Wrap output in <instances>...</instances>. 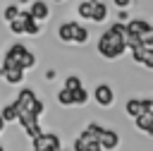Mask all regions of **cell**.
I'll list each match as a JSON object with an SVG mask.
<instances>
[{"label":"cell","instance_id":"9c48e42d","mask_svg":"<svg viewBox=\"0 0 153 151\" xmlns=\"http://www.w3.org/2000/svg\"><path fill=\"white\" fill-rule=\"evenodd\" d=\"M93 98H96V103H98V105L108 108V105H112V103H115V91H112V86H110V84H98V86L93 89Z\"/></svg>","mask_w":153,"mask_h":151},{"label":"cell","instance_id":"277c9868","mask_svg":"<svg viewBox=\"0 0 153 151\" xmlns=\"http://www.w3.org/2000/svg\"><path fill=\"white\" fill-rule=\"evenodd\" d=\"M57 36H60V41H65V43H86V41H88V31H86L81 24H76V22H65V24H60Z\"/></svg>","mask_w":153,"mask_h":151},{"label":"cell","instance_id":"8992f818","mask_svg":"<svg viewBox=\"0 0 153 151\" xmlns=\"http://www.w3.org/2000/svg\"><path fill=\"white\" fill-rule=\"evenodd\" d=\"M0 74H2V79H5L7 84H19V81H24V70L19 67V62L7 60V58L0 60Z\"/></svg>","mask_w":153,"mask_h":151},{"label":"cell","instance_id":"ba28073f","mask_svg":"<svg viewBox=\"0 0 153 151\" xmlns=\"http://www.w3.org/2000/svg\"><path fill=\"white\" fill-rule=\"evenodd\" d=\"M74 151H103V149H100L98 139H96L88 129H84V132L74 139Z\"/></svg>","mask_w":153,"mask_h":151},{"label":"cell","instance_id":"83f0119b","mask_svg":"<svg viewBox=\"0 0 153 151\" xmlns=\"http://www.w3.org/2000/svg\"><path fill=\"white\" fill-rule=\"evenodd\" d=\"M0 151H5V146H2V144H0Z\"/></svg>","mask_w":153,"mask_h":151},{"label":"cell","instance_id":"484cf974","mask_svg":"<svg viewBox=\"0 0 153 151\" xmlns=\"http://www.w3.org/2000/svg\"><path fill=\"white\" fill-rule=\"evenodd\" d=\"M129 2H131V0H115V5H117V7H120V10H124V7H127V5H129Z\"/></svg>","mask_w":153,"mask_h":151},{"label":"cell","instance_id":"2e32d148","mask_svg":"<svg viewBox=\"0 0 153 151\" xmlns=\"http://www.w3.org/2000/svg\"><path fill=\"white\" fill-rule=\"evenodd\" d=\"M124 46H127L129 50L139 48V46H141V36H139V34H134V31H129V29L124 26Z\"/></svg>","mask_w":153,"mask_h":151},{"label":"cell","instance_id":"cb8c5ba5","mask_svg":"<svg viewBox=\"0 0 153 151\" xmlns=\"http://www.w3.org/2000/svg\"><path fill=\"white\" fill-rule=\"evenodd\" d=\"M10 31H12V34H24V31H22V22H19V19H12V22H10Z\"/></svg>","mask_w":153,"mask_h":151},{"label":"cell","instance_id":"f546056e","mask_svg":"<svg viewBox=\"0 0 153 151\" xmlns=\"http://www.w3.org/2000/svg\"><path fill=\"white\" fill-rule=\"evenodd\" d=\"M55 2H62V0H55Z\"/></svg>","mask_w":153,"mask_h":151},{"label":"cell","instance_id":"603a6c76","mask_svg":"<svg viewBox=\"0 0 153 151\" xmlns=\"http://www.w3.org/2000/svg\"><path fill=\"white\" fill-rule=\"evenodd\" d=\"M141 46L143 48H153V26H151V31H146L141 36Z\"/></svg>","mask_w":153,"mask_h":151},{"label":"cell","instance_id":"9a60e30c","mask_svg":"<svg viewBox=\"0 0 153 151\" xmlns=\"http://www.w3.org/2000/svg\"><path fill=\"white\" fill-rule=\"evenodd\" d=\"M124 26H127L129 31H134V34H139V36H143L146 31H151V26H153V24H148L146 19H129V22H127Z\"/></svg>","mask_w":153,"mask_h":151},{"label":"cell","instance_id":"4fadbf2b","mask_svg":"<svg viewBox=\"0 0 153 151\" xmlns=\"http://www.w3.org/2000/svg\"><path fill=\"white\" fill-rule=\"evenodd\" d=\"M29 14H31L36 22H43V19L50 14V10H48V5H45V2L36 0V2H31V10H29Z\"/></svg>","mask_w":153,"mask_h":151},{"label":"cell","instance_id":"d4e9b609","mask_svg":"<svg viewBox=\"0 0 153 151\" xmlns=\"http://www.w3.org/2000/svg\"><path fill=\"white\" fill-rule=\"evenodd\" d=\"M146 113L153 115V98H146Z\"/></svg>","mask_w":153,"mask_h":151},{"label":"cell","instance_id":"7402d4cb","mask_svg":"<svg viewBox=\"0 0 153 151\" xmlns=\"http://www.w3.org/2000/svg\"><path fill=\"white\" fill-rule=\"evenodd\" d=\"M81 86V79L76 77V74H72V77H67V81H65V89H69V91H74V89H79Z\"/></svg>","mask_w":153,"mask_h":151},{"label":"cell","instance_id":"5b68a950","mask_svg":"<svg viewBox=\"0 0 153 151\" xmlns=\"http://www.w3.org/2000/svg\"><path fill=\"white\" fill-rule=\"evenodd\" d=\"M86 129L98 139V144H100L103 151H115V149H117V144H120V134H117L115 129H105V127H100V125H96V122H91Z\"/></svg>","mask_w":153,"mask_h":151},{"label":"cell","instance_id":"4316f807","mask_svg":"<svg viewBox=\"0 0 153 151\" xmlns=\"http://www.w3.org/2000/svg\"><path fill=\"white\" fill-rule=\"evenodd\" d=\"M2 129H5V120L0 117V132H2Z\"/></svg>","mask_w":153,"mask_h":151},{"label":"cell","instance_id":"5bb4252c","mask_svg":"<svg viewBox=\"0 0 153 151\" xmlns=\"http://www.w3.org/2000/svg\"><path fill=\"white\" fill-rule=\"evenodd\" d=\"M141 113H146V98H129L127 101V115L136 117Z\"/></svg>","mask_w":153,"mask_h":151},{"label":"cell","instance_id":"7a4b0ae2","mask_svg":"<svg viewBox=\"0 0 153 151\" xmlns=\"http://www.w3.org/2000/svg\"><path fill=\"white\" fill-rule=\"evenodd\" d=\"M124 50H127V46H124V24L115 22L98 38V53L103 58H108V60H117V58L124 55Z\"/></svg>","mask_w":153,"mask_h":151},{"label":"cell","instance_id":"6da1fadb","mask_svg":"<svg viewBox=\"0 0 153 151\" xmlns=\"http://www.w3.org/2000/svg\"><path fill=\"white\" fill-rule=\"evenodd\" d=\"M14 110H17V122L24 127V132L33 139L41 134V125H38V117L43 113V101L31 91V89H22L19 96L12 101Z\"/></svg>","mask_w":153,"mask_h":151},{"label":"cell","instance_id":"d6986e66","mask_svg":"<svg viewBox=\"0 0 153 151\" xmlns=\"http://www.w3.org/2000/svg\"><path fill=\"white\" fill-rule=\"evenodd\" d=\"M0 117L5 120V122H17V110H14V105L10 103V105H5L2 108V113H0Z\"/></svg>","mask_w":153,"mask_h":151},{"label":"cell","instance_id":"3957f363","mask_svg":"<svg viewBox=\"0 0 153 151\" xmlns=\"http://www.w3.org/2000/svg\"><path fill=\"white\" fill-rule=\"evenodd\" d=\"M76 14L81 19H88V22L100 24V22L108 19V5L100 2V0H84V2L76 5Z\"/></svg>","mask_w":153,"mask_h":151},{"label":"cell","instance_id":"52a82bcc","mask_svg":"<svg viewBox=\"0 0 153 151\" xmlns=\"http://www.w3.org/2000/svg\"><path fill=\"white\" fill-rule=\"evenodd\" d=\"M31 141H33V151H57V149H62L60 146V137L57 134H48V132H41Z\"/></svg>","mask_w":153,"mask_h":151},{"label":"cell","instance_id":"f1b7e54d","mask_svg":"<svg viewBox=\"0 0 153 151\" xmlns=\"http://www.w3.org/2000/svg\"><path fill=\"white\" fill-rule=\"evenodd\" d=\"M57 151H67V149H57Z\"/></svg>","mask_w":153,"mask_h":151},{"label":"cell","instance_id":"ffe728a7","mask_svg":"<svg viewBox=\"0 0 153 151\" xmlns=\"http://www.w3.org/2000/svg\"><path fill=\"white\" fill-rule=\"evenodd\" d=\"M72 96H74V103H76V105H84V103L88 101V93H86V89H84V86L74 89V91H72Z\"/></svg>","mask_w":153,"mask_h":151},{"label":"cell","instance_id":"8fae6325","mask_svg":"<svg viewBox=\"0 0 153 151\" xmlns=\"http://www.w3.org/2000/svg\"><path fill=\"white\" fill-rule=\"evenodd\" d=\"M131 55H134V60L141 62L143 67L153 70V48H143V46H139V48L131 50Z\"/></svg>","mask_w":153,"mask_h":151},{"label":"cell","instance_id":"ac0fdd59","mask_svg":"<svg viewBox=\"0 0 153 151\" xmlns=\"http://www.w3.org/2000/svg\"><path fill=\"white\" fill-rule=\"evenodd\" d=\"M57 103H60V105H74L72 91H69V89H60V91H57Z\"/></svg>","mask_w":153,"mask_h":151},{"label":"cell","instance_id":"7c38bea8","mask_svg":"<svg viewBox=\"0 0 153 151\" xmlns=\"http://www.w3.org/2000/svg\"><path fill=\"white\" fill-rule=\"evenodd\" d=\"M134 125H136L141 132H146V134H151V137H153V115L141 113V115H136V117H134Z\"/></svg>","mask_w":153,"mask_h":151},{"label":"cell","instance_id":"44dd1931","mask_svg":"<svg viewBox=\"0 0 153 151\" xmlns=\"http://www.w3.org/2000/svg\"><path fill=\"white\" fill-rule=\"evenodd\" d=\"M2 17H5L7 22L17 19V17H19V5H7V7H5V12H2Z\"/></svg>","mask_w":153,"mask_h":151},{"label":"cell","instance_id":"e0dca14e","mask_svg":"<svg viewBox=\"0 0 153 151\" xmlns=\"http://www.w3.org/2000/svg\"><path fill=\"white\" fill-rule=\"evenodd\" d=\"M19 65H22V70H29V67H33V65H36V55H33V53L26 48V50L19 55Z\"/></svg>","mask_w":153,"mask_h":151},{"label":"cell","instance_id":"30bf717a","mask_svg":"<svg viewBox=\"0 0 153 151\" xmlns=\"http://www.w3.org/2000/svg\"><path fill=\"white\" fill-rule=\"evenodd\" d=\"M17 19L22 22V31H24V34H29V36H38V34H41V24H38L29 12L19 10V17H17Z\"/></svg>","mask_w":153,"mask_h":151}]
</instances>
